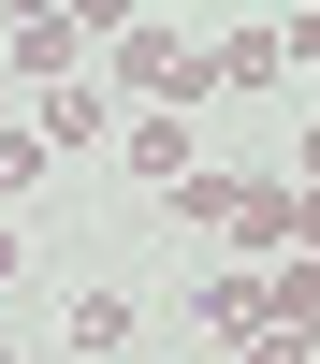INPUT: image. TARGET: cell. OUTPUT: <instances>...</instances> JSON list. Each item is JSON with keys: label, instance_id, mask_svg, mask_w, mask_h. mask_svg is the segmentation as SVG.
I'll return each mask as SVG.
<instances>
[{"label": "cell", "instance_id": "cell-15", "mask_svg": "<svg viewBox=\"0 0 320 364\" xmlns=\"http://www.w3.org/2000/svg\"><path fill=\"white\" fill-rule=\"evenodd\" d=\"M306 175H320V132H306Z\"/></svg>", "mask_w": 320, "mask_h": 364}, {"label": "cell", "instance_id": "cell-12", "mask_svg": "<svg viewBox=\"0 0 320 364\" xmlns=\"http://www.w3.org/2000/svg\"><path fill=\"white\" fill-rule=\"evenodd\" d=\"M87 15V44H116V29H145V0H73Z\"/></svg>", "mask_w": 320, "mask_h": 364}, {"label": "cell", "instance_id": "cell-7", "mask_svg": "<svg viewBox=\"0 0 320 364\" xmlns=\"http://www.w3.org/2000/svg\"><path fill=\"white\" fill-rule=\"evenodd\" d=\"M131 336H145L131 291H73V350H131Z\"/></svg>", "mask_w": 320, "mask_h": 364}, {"label": "cell", "instance_id": "cell-1", "mask_svg": "<svg viewBox=\"0 0 320 364\" xmlns=\"http://www.w3.org/2000/svg\"><path fill=\"white\" fill-rule=\"evenodd\" d=\"M116 102H204V58L175 44L160 15H145V29H116Z\"/></svg>", "mask_w": 320, "mask_h": 364}, {"label": "cell", "instance_id": "cell-16", "mask_svg": "<svg viewBox=\"0 0 320 364\" xmlns=\"http://www.w3.org/2000/svg\"><path fill=\"white\" fill-rule=\"evenodd\" d=\"M0 364H15V350H0Z\"/></svg>", "mask_w": 320, "mask_h": 364}, {"label": "cell", "instance_id": "cell-6", "mask_svg": "<svg viewBox=\"0 0 320 364\" xmlns=\"http://www.w3.org/2000/svg\"><path fill=\"white\" fill-rule=\"evenodd\" d=\"M291 73V44L277 29H233V44H204V87H277Z\"/></svg>", "mask_w": 320, "mask_h": 364}, {"label": "cell", "instance_id": "cell-10", "mask_svg": "<svg viewBox=\"0 0 320 364\" xmlns=\"http://www.w3.org/2000/svg\"><path fill=\"white\" fill-rule=\"evenodd\" d=\"M277 248H306V262H320V175H306V190H277Z\"/></svg>", "mask_w": 320, "mask_h": 364}, {"label": "cell", "instance_id": "cell-11", "mask_svg": "<svg viewBox=\"0 0 320 364\" xmlns=\"http://www.w3.org/2000/svg\"><path fill=\"white\" fill-rule=\"evenodd\" d=\"M233 364H306V336H291V321H262V336H233Z\"/></svg>", "mask_w": 320, "mask_h": 364}, {"label": "cell", "instance_id": "cell-9", "mask_svg": "<svg viewBox=\"0 0 320 364\" xmlns=\"http://www.w3.org/2000/svg\"><path fill=\"white\" fill-rule=\"evenodd\" d=\"M44 161H58V146H44V117H0V204H15Z\"/></svg>", "mask_w": 320, "mask_h": 364}, {"label": "cell", "instance_id": "cell-14", "mask_svg": "<svg viewBox=\"0 0 320 364\" xmlns=\"http://www.w3.org/2000/svg\"><path fill=\"white\" fill-rule=\"evenodd\" d=\"M0 277H15V233H0Z\"/></svg>", "mask_w": 320, "mask_h": 364}, {"label": "cell", "instance_id": "cell-5", "mask_svg": "<svg viewBox=\"0 0 320 364\" xmlns=\"http://www.w3.org/2000/svg\"><path fill=\"white\" fill-rule=\"evenodd\" d=\"M262 321H277V306H262V262H219V277H204V336H262Z\"/></svg>", "mask_w": 320, "mask_h": 364}, {"label": "cell", "instance_id": "cell-4", "mask_svg": "<svg viewBox=\"0 0 320 364\" xmlns=\"http://www.w3.org/2000/svg\"><path fill=\"white\" fill-rule=\"evenodd\" d=\"M116 161H131L145 190H175V175H189V117H145V102H131V132H116Z\"/></svg>", "mask_w": 320, "mask_h": 364}, {"label": "cell", "instance_id": "cell-3", "mask_svg": "<svg viewBox=\"0 0 320 364\" xmlns=\"http://www.w3.org/2000/svg\"><path fill=\"white\" fill-rule=\"evenodd\" d=\"M15 73H29V87L87 73V15H73V0H58V15H15Z\"/></svg>", "mask_w": 320, "mask_h": 364}, {"label": "cell", "instance_id": "cell-17", "mask_svg": "<svg viewBox=\"0 0 320 364\" xmlns=\"http://www.w3.org/2000/svg\"><path fill=\"white\" fill-rule=\"evenodd\" d=\"M219 364H233V350H219Z\"/></svg>", "mask_w": 320, "mask_h": 364}, {"label": "cell", "instance_id": "cell-13", "mask_svg": "<svg viewBox=\"0 0 320 364\" xmlns=\"http://www.w3.org/2000/svg\"><path fill=\"white\" fill-rule=\"evenodd\" d=\"M277 44H291V58H306V73H320V0H306V15H291V29H277Z\"/></svg>", "mask_w": 320, "mask_h": 364}, {"label": "cell", "instance_id": "cell-2", "mask_svg": "<svg viewBox=\"0 0 320 364\" xmlns=\"http://www.w3.org/2000/svg\"><path fill=\"white\" fill-rule=\"evenodd\" d=\"M116 132H131L116 73H58V87H44V146H116Z\"/></svg>", "mask_w": 320, "mask_h": 364}, {"label": "cell", "instance_id": "cell-8", "mask_svg": "<svg viewBox=\"0 0 320 364\" xmlns=\"http://www.w3.org/2000/svg\"><path fill=\"white\" fill-rule=\"evenodd\" d=\"M262 306H277L291 336H320V262H306V248H277V277H262Z\"/></svg>", "mask_w": 320, "mask_h": 364}]
</instances>
